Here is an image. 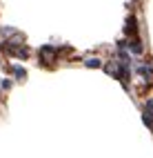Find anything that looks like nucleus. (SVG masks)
<instances>
[{"label":"nucleus","mask_w":153,"mask_h":158,"mask_svg":"<svg viewBox=\"0 0 153 158\" xmlns=\"http://www.w3.org/2000/svg\"><path fill=\"white\" fill-rule=\"evenodd\" d=\"M144 125H147L149 129H153V100L151 98L144 105Z\"/></svg>","instance_id":"2"},{"label":"nucleus","mask_w":153,"mask_h":158,"mask_svg":"<svg viewBox=\"0 0 153 158\" xmlns=\"http://www.w3.org/2000/svg\"><path fill=\"white\" fill-rule=\"evenodd\" d=\"M124 34H127V36H135V34H138V20H135V16H129V18H127Z\"/></svg>","instance_id":"3"},{"label":"nucleus","mask_w":153,"mask_h":158,"mask_svg":"<svg viewBox=\"0 0 153 158\" xmlns=\"http://www.w3.org/2000/svg\"><path fill=\"white\" fill-rule=\"evenodd\" d=\"M14 71H16V76H18V78H20V80H25V76H27V71H25V69H22V67H16V69H14Z\"/></svg>","instance_id":"5"},{"label":"nucleus","mask_w":153,"mask_h":158,"mask_svg":"<svg viewBox=\"0 0 153 158\" xmlns=\"http://www.w3.org/2000/svg\"><path fill=\"white\" fill-rule=\"evenodd\" d=\"M87 67H91V69H96V67H100V60H96V58H91V60H87Z\"/></svg>","instance_id":"6"},{"label":"nucleus","mask_w":153,"mask_h":158,"mask_svg":"<svg viewBox=\"0 0 153 158\" xmlns=\"http://www.w3.org/2000/svg\"><path fill=\"white\" fill-rule=\"evenodd\" d=\"M40 62L42 65H51V62H56V49L51 45H45L40 49Z\"/></svg>","instance_id":"1"},{"label":"nucleus","mask_w":153,"mask_h":158,"mask_svg":"<svg viewBox=\"0 0 153 158\" xmlns=\"http://www.w3.org/2000/svg\"><path fill=\"white\" fill-rule=\"evenodd\" d=\"M127 45H129V49H131V54H142V43H140V38L133 36V40L127 43Z\"/></svg>","instance_id":"4"}]
</instances>
